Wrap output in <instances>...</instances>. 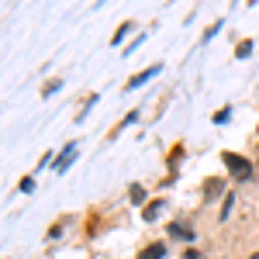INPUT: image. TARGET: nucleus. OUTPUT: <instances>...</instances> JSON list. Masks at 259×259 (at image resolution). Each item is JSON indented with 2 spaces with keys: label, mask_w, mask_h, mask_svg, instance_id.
Instances as JSON below:
<instances>
[{
  "label": "nucleus",
  "mask_w": 259,
  "mask_h": 259,
  "mask_svg": "<svg viewBox=\"0 0 259 259\" xmlns=\"http://www.w3.org/2000/svg\"><path fill=\"white\" fill-rule=\"evenodd\" d=\"M249 259H259V252H252V256H249Z\"/></svg>",
  "instance_id": "nucleus-5"
},
{
  "label": "nucleus",
  "mask_w": 259,
  "mask_h": 259,
  "mask_svg": "<svg viewBox=\"0 0 259 259\" xmlns=\"http://www.w3.org/2000/svg\"><path fill=\"white\" fill-rule=\"evenodd\" d=\"M221 187H225L221 180H207V183H204V197H218V194H221Z\"/></svg>",
  "instance_id": "nucleus-2"
},
{
  "label": "nucleus",
  "mask_w": 259,
  "mask_h": 259,
  "mask_svg": "<svg viewBox=\"0 0 259 259\" xmlns=\"http://www.w3.org/2000/svg\"><path fill=\"white\" fill-rule=\"evenodd\" d=\"M221 159H225V166H228V169H232L239 180H249V177H252V166L242 159V156H235V152H225Z\"/></svg>",
  "instance_id": "nucleus-1"
},
{
  "label": "nucleus",
  "mask_w": 259,
  "mask_h": 259,
  "mask_svg": "<svg viewBox=\"0 0 259 259\" xmlns=\"http://www.w3.org/2000/svg\"><path fill=\"white\" fill-rule=\"evenodd\" d=\"M152 73H159V66H152V69H145V73H139V76H132V83H128V87H139V83H145Z\"/></svg>",
  "instance_id": "nucleus-4"
},
{
  "label": "nucleus",
  "mask_w": 259,
  "mask_h": 259,
  "mask_svg": "<svg viewBox=\"0 0 259 259\" xmlns=\"http://www.w3.org/2000/svg\"><path fill=\"white\" fill-rule=\"evenodd\" d=\"M162 252H166V245H149L139 259H162Z\"/></svg>",
  "instance_id": "nucleus-3"
}]
</instances>
